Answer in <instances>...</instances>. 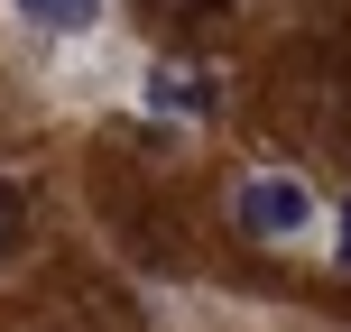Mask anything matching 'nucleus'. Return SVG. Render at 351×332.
<instances>
[{
    "label": "nucleus",
    "mask_w": 351,
    "mask_h": 332,
    "mask_svg": "<svg viewBox=\"0 0 351 332\" xmlns=\"http://www.w3.org/2000/svg\"><path fill=\"white\" fill-rule=\"evenodd\" d=\"M231 212H241L250 240H305V231H315V194H305L296 175H250V185L231 194Z\"/></svg>",
    "instance_id": "obj_1"
},
{
    "label": "nucleus",
    "mask_w": 351,
    "mask_h": 332,
    "mask_svg": "<svg viewBox=\"0 0 351 332\" xmlns=\"http://www.w3.org/2000/svg\"><path fill=\"white\" fill-rule=\"evenodd\" d=\"M19 18L47 28V37H84L93 18H102V0H19Z\"/></svg>",
    "instance_id": "obj_2"
},
{
    "label": "nucleus",
    "mask_w": 351,
    "mask_h": 332,
    "mask_svg": "<svg viewBox=\"0 0 351 332\" xmlns=\"http://www.w3.org/2000/svg\"><path fill=\"white\" fill-rule=\"evenodd\" d=\"M333 249H342V268H351V203H342V240H333Z\"/></svg>",
    "instance_id": "obj_6"
},
{
    "label": "nucleus",
    "mask_w": 351,
    "mask_h": 332,
    "mask_svg": "<svg viewBox=\"0 0 351 332\" xmlns=\"http://www.w3.org/2000/svg\"><path fill=\"white\" fill-rule=\"evenodd\" d=\"M158 111H194V120H204V111H213V74H158Z\"/></svg>",
    "instance_id": "obj_3"
},
{
    "label": "nucleus",
    "mask_w": 351,
    "mask_h": 332,
    "mask_svg": "<svg viewBox=\"0 0 351 332\" xmlns=\"http://www.w3.org/2000/svg\"><path fill=\"white\" fill-rule=\"evenodd\" d=\"M19 240H28V194H19V185H0V259H10Z\"/></svg>",
    "instance_id": "obj_4"
},
{
    "label": "nucleus",
    "mask_w": 351,
    "mask_h": 332,
    "mask_svg": "<svg viewBox=\"0 0 351 332\" xmlns=\"http://www.w3.org/2000/svg\"><path fill=\"white\" fill-rule=\"evenodd\" d=\"M148 10H158V18H213L222 0H148Z\"/></svg>",
    "instance_id": "obj_5"
}]
</instances>
